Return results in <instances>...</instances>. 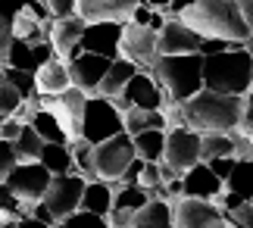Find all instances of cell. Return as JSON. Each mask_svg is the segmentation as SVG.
<instances>
[{"label":"cell","instance_id":"obj_1","mask_svg":"<svg viewBox=\"0 0 253 228\" xmlns=\"http://www.w3.org/2000/svg\"><path fill=\"white\" fill-rule=\"evenodd\" d=\"M178 22L188 25L200 38H222V41L244 44V47L250 41V28L241 19L235 0H194V3L184 6Z\"/></svg>","mask_w":253,"mask_h":228},{"label":"cell","instance_id":"obj_2","mask_svg":"<svg viewBox=\"0 0 253 228\" xmlns=\"http://www.w3.org/2000/svg\"><path fill=\"white\" fill-rule=\"evenodd\" d=\"M253 53L247 47H231L225 53L203 56V91L244 97L250 91Z\"/></svg>","mask_w":253,"mask_h":228},{"label":"cell","instance_id":"obj_3","mask_svg":"<svg viewBox=\"0 0 253 228\" xmlns=\"http://www.w3.org/2000/svg\"><path fill=\"white\" fill-rule=\"evenodd\" d=\"M150 75L157 78L169 103H184L194 94L203 91V56L184 53V56H160L153 63Z\"/></svg>","mask_w":253,"mask_h":228},{"label":"cell","instance_id":"obj_4","mask_svg":"<svg viewBox=\"0 0 253 228\" xmlns=\"http://www.w3.org/2000/svg\"><path fill=\"white\" fill-rule=\"evenodd\" d=\"M122 113L113 106V100L91 94L84 103V119H82V141L87 144H103L110 137L122 135Z\"/></svg>","mask_w":253,"mask_h":228},{"label":"cell","instance_id":"obj_5","mask_svg":"<svg viewBox=\"0 0 253 228\" xmlns=\"http://www.w3.org/2000/svg\"><path fill=\"white\" fill-rule=\"evenodd\" d=\"M50 172L44 169L41 163H19L13 172H9L6 178V187H9V194L19 200V206H22V216H28V210L32 206H38L44 200V194H47V184H50Z\"/></svg>","mask_w":253,"mask_h":228},{"label":"cell","instance_id":"obj_6","mask_svg":"<svg viewBox=\"0 0 253 228\" xmlns=\"http://www.w3.org/2000/svg\"><path fill=\"white\" fill-rule=\"evenodd\" d=\"M131 160H134V144H131V135L125 132L103 144H94V172L100 182H110V184L119 182Z\"/></svg>","mask_w":253,"mask_h":228},{"label":"cell","instance_id":"obj_7","mask_svg":"<svg viewBox=\"0 0 253 228\" xmlns=\"http://www.w3.org/2000/svg\"><path fill=\"white\" fill-rule=\"evenodd\" d=\"M84 103H87V94L79 91V88H66V91L56 94V97H41V110H47L56 122H60V128L66 132L69 141H79L82 137Z\"/></svg>","mask_w":253,"mask_h":228},{"label":"cell","instance_id":"obj_8","mask_svg":"<svg viewBox=\"0 0 253 228\" xmlns=\"http://www.w3.org/2000/svg\"><path fill=\"white\" fill-rule=\"evenodd\" d=\"M119 56L138 66V72H150L153 63L160 59L157 50V32L147 25H134L125 22L122 25V38H119Z\"/></svg>","mask_w":253,"mask_h":228},{"label":"cell","instance_id":"obj_9","mask_svg":"<svg viewBox=\"0 0 253 228\" xmlns=\"http://www.w3.org/2000/svg\"><path fill=\"white\" fill-rule=\"evenodd\" d=\"M163 166H169L175 175H184L191 166L200 163V135L191 128H166V150H163Z\"/></svg>","mask_w":253,"mask_h":228},{"label":"cell","instance_id":"obj_10","mask_svg":"<svg viewBox=\"0 0 253 228\" xmlns=\"http://www.w3.org/2000/svg\"><path fill=\"white\" fill-rule=\"evenodd\" d=\"M84 178L82 175H53L50 178V184H47V194H44V206L50 210V216L56 222H63L66 216H72V213H79V206H82V191H84Z\"/></svg>","mask_w":253,"mask_h":228},{"label":"cell","instance_id":"obj_11","mask_svg":"<svg viewBox=\"0 0 253 228\" xmlns=\"http://www.w3.org/2000/svg\"><path fill=\"white\" fill-rule=\"evenodd\" d=\"M113 106L119 113H125L128 106H134V110H163V106H169V100L150 72H134L131 82L122 88V94L113 97Z\"/></svg>","mask_w":253,"mask_h":228},{"label":"cell","instance_id":"obj_12","mask_svg":"<svg viewBox=\"0 0 253 228\" xmlns=\"http://www.w3.org/2000/svg\"><path fill=\"white\" fill-rule=\"evenodd\" d=\"M172 228H225V219L216 203L178 197L172 200Z\"/></svg>","mask_w":253,"mask_h":228},{"label":"cell","instance_id":"obj_13","mask_svg":"<svg viewBox=\"0 0 253 228\" xmlns=\"http://www.w3.org/2000/svg\"><path fill=\"white\" fill-rule=\"evenodd\" d=\"M113 59L106 56H97V53H75L72 59H66V66H69V82L72 88H79V91H84L87 97L97 94V85L103 82L106 69H110Z\"/></svg>","mask_w":253,"mask_h":228},{"label":"cell","instance_id":"obj_14","mask_svg":"<svg viewBox=\"0 0 253 228\" xmlns=\"http://www.w3.org/2000/svg\"><path fill=\"white\" fill-rule=\"evenodd\" d=\"M141 0H75V16L82 22H119L125 25Z\"/></svg>","mask_w":253,"mask_h":228},{"label":"cell","instance_id":"obj_15","mask_svg":"<svg viewBox=\"0 0 253 228\" xmlns=\"http://www.w3.org/2000/svg\"><path fill=\"white\" fill-rule=\"evenodd\" d=\"M250 200H253V160H235V169L225 178V187L212 203L219 210H231V206Z\"/></svg>","mask_w":253,"mask_h":228},{"label":"cell","instance_id":"obj_16","mask_svg":"<svg viewBox=\"0 0 253 228\" xmlns=\"http://www.w3.org/2000/svg\"><path fill=\"white\" fill-rule=\"evenodd\" d=\"M82 32H84V22L79 16H60V19H50L47 25V41L53 47V56L60 59H72L75 53H82Z\"/></svg>","mask_w":253,"mask_h":228},{"label":"cell","instance_id":"obj_17","mask_svg":"<svg viewBox=\"0 0 253 228\" xmlns=\"http://www.w3.org/2000/svg\"><path fill=\"white\" fill-rule=\"evenodd\" d=\"M119 38H122V25L119 22H87L84 32H82L79 47L84 53L116 59L119 56Z\"/></svg>","mask_w":253,"mask_h":228},{"label":"cell","instance_id":"obj_18","mask_svg":"<svg viewBox=\"0 0 253 228\" xmlns=\"http://www.w3.org/2000/svg\"><path fill=\"white\" fill-rule=\"evenodd\" d=\"M200 35H194L188 25H181L178 19H166V25L157 32V50L160 56H184L200 50Z\"/></svg>","mask_w":253,"mask_h":228},{"label":"cell","instance_id":"obj_19","mask_svg":"<svg viewBox=\"0 0 253 228\" xmlns=\"http://www.w3.org/2000/svg\"><path fill=\"white\" fill-rule=\"evenodd\" d=\"M222 187L225 184L212 175V169L207 163L191 166V169L181 175V197H191V200H210L212 203L222 194Z\"/></svg>","mask_w":253,"mask_h":228},{"label":"cell","instance_id":"obj_20","mask_svg":"<svg viewBox=\"0 0 253 228\" xmlns=\"http://www.w3.org/2000/svg\"><path fill=\"white\" fill-rule=\"evenodd\" d=\"M66 88H72L66 59L53 56V59H47L44 66H38V72H35V94L38 97H56V94H63Z\"/></svg>","mask_w":253,"mask_h":228},{"label":"cell","instance_id":"obj_21","mask_svg":"<svg viewBox=\"0 0 253 228\" xmlns=\"http://www.w3.org/2000/svg\"><path fill=\"white\" fill-rule=\"evenodd\" d=\"M138 72V66L128 63V59H122V56H116L110 69H106V75H103V82L97 85V97H106V100H113V97H119L122 94V88L131 82V75Z\"/></svg>","mask_w":253,"mask_h":228},{"label":"cell","instance_id":"obj_22","mask_svg":"<svg viewBox=\"0 0 253 228\" xmlns=\"http://www.w3.org/2000/svg\"><path fill=\"white\" fill-rule=\"evenodd\" d=\"M79 210L94 213V216H106V213L113 210V184L110 182H100V178L87 182L84 191H82V206H79Z\"/></svg>","mask_w":253,"mask_h":228},{"label":"cell","instance_id":"obj_23","mask_svg":"<svg viewBox=\"0 0 253 228\" xmlns=\"http://www.w3.org/2000/svg\"><path fill=\"white\" fill-rule=\"evenodd\" d=\"M131 228H172V203L169 200H147L131 216Z\"/></svg>","mask_w":253,"mask_h":228},{"label":"cell","instance_id":"obj_24","mask_svg":"<svg viewBox=\"0 0 253 228\" xmlns=\"http://www.w3.org/2000/svg\"><path fill=\"white\" fill-rule=\"evenodd\" d=\"M122 128L131 137L141 132H150V128H163L166 132V116H163V110H134V106H128L122 113Z\"/></svg>","mask_w":253,"mask_h":228},{"label":"cell","instance_id":"obj_25","mask_svg":"<svg viewBox=\"0 0 253 228\" xmlns=\"http://www.w3.org/2000/svg\"><path fill=\"white\" fill-rule=\"evenodd\" d=\"M134 144V156L144 163H160L163 150H166V132L163 128H150V132H141L131 137Z\"/></svg>","mask_w":253,"mask_h":228},{"label":"cell","instance_id":"obj_26","mask_svg":"<svg viewBox=\"0 0 253 228\" xmlns=\"http://www.w3.org/2000/svg\"><path fill=\"white\" fill-rule=\"evenodd\" d=\"M219 156H235V135L231 132L200 135V163L219 160Z\"/></svg>","mask_w":253,"mask_h":228},{"label":"cell","instance_id":"obj_27","mask_svg":"<svg viewBox=\"0 0 253 228\" xmlns=\"http://www.w3.org/2000/svg\"><path fill=\"white\" fill-rule=\"evenodd\" d=\"M38 163H41L50 175H69L72 172V150H69V144H44Z\"/></svg>","mask_w":253,"mask_h":228},{"label":"cell","instance_id":"obj_28","mask_svg":"<svg viewBox=\"0 0 253 228\" xmlns=\"http://www.w3.org/2000/svg\"><path fill=\"white\" fill-rule=\"evenodd\" d=\"M150 197L141 184H122V182H113V210H131L138 213Z\"/></svg>","mask_w":253,"mask_h":228},{"label":"cell","instance_id":"obj_29","mask_svg":"<svg viewBox=\"0 0 253 228\" xmlns=\"http://www.w3.org/2000/svg\"><path fill=\"white\" fill-rule=\"evenodd\" d=\"M28 125L35 128V135L41 137L44 144H69V137H66V132L60 128V122H56V119L47 113V110H38Z\"/></svg>","mask_w":253,"mask_h":228},{"label":"cell","instance_id":"obj_30","mask_svg":"<svg viewBox=\"0 0 253 228\" xmlns=\"http://www.w3.org/2000/svg\"><path fill=\"white\" fill-rule=\"evenodd\" d=\"M41 147H44V141L35 135L32 125H25L22 132H19V137L13 141V153H16L19 163H38V156H41Z\"/></svg>","mask_w":253,"mask_h":228},{"label":"cell","instance_id":"obj_31","mask_svg":"<svg viewBox=\"0 0 253 228\" xmlns=\"http://www.w3.org/2000/svg\"><path fill=\"white\" fill-rule=\"evenodd\" d=\"M6 66H13V69H22V72H38V63H35V50H32V44H25V41H16L13 38V44H9V56H6Z\"/></svg>","mask_w":253,"mask_h":228},{"label":"cell","instance_id":"obj_32","mask_svg":"<svg viewBox=\"0 0 253 228\" xmlns=\"http://www.w3.org/2000/svg\"><path fill=\"white\" fill-rule=\"evenodd\" d=\"M25 97L16 91L13 85H6V82H0V122H6V119H13V113L22 106Z\"/></svg>","mask_w":253,"mask_h":228},{"label":"cell","instance_id":"obj_33","mask_svg":"<svg viewBox=\"0 0 253 228\" xmlns=\"http://www.w3.org/2000/svg\"><path fill=\"white\" fill-rule=\"evenodd\" d=\"M53 228H106V216H94V213H72V216H66L63 222H56Z\"/></svg>","mask_w":253,"mask_h":228},{"label":"cell","instance_id":"obj_34","mask_svg":"<svg viewBox=\"0 0 253 228\" xmlns=\"http://www.w3.org/2000/svg\"><path fill=\"white\" fill-rule=\"evenodd\" d=\"M3 82L13 85L22 97H32V94H35V75H32V72H22V69L6 66V69H3Z\"/></svg>","mask_w":253,"mask_h":228},{"label":"cell","instance_id":"obj_35","mask_svg":"<svg viewBox=\"0 0 253 228\" xmlns=\"http://www.w3.org/2000/svg\"><path fill=\"white\" fill-rule=\"evenodd\" d=\"M228 222H235L238 228H253V203H238L231 210H222Z\"/></svg>","mask_w":253,"mask_h":228},{"label":"cell","instance_id":"obj_36","mask_svg":"<svg viewBox=\"0 0 253 228\" xmlns=\"http://www.w3.org/2000/svg\"><path fill=\"white\" fill-rule=\"evenodd\" d=\"M16 166H19V160H16V153H13V144L0 141V182H6L9 172H13Z\"/></svg>","mask_w":253,"mask_h":228},{"label":"cell","instance_id":"obj_37","mask_svg":"<svg viewBox=\"0 0 253 228\" xmlns=\"http://www.w3.org/2000/svg\"><path fill=\"white\" fill-rule=\"evenodd\" d=\"M231 47H244V44H231V41H222V38H203L200 41V56H216V53H225Z\"/></svg>","mask_w":253,"mask_h":228},{"label":"cell","instance_id":"obj_38","mask_svg":"<svg viewBox=\"0 0 253 228\" xmlns=\"http://www.w3.org/2000/svg\"><path fill=\"white\" fill-rule=\"evenodd\" d=\"M207 166L212 169V175H216L219 182L225 184V178L231 175V169H235V156H219V160H210Z\"/></svg>","mask_w":253,"mask_h":228},{"label":"cell","instance_id":"obj_39","mask_svg":"<svg viewBox=\"0 0 253 228\" xmlns=\"http://www.w3.org/2000/svg\"><path fill=\"white\" fill-rule=\"evenodd\" d=\"M47 13H50L53 19L60 16H75V0H44Z\"/></svg>","mask_w":253,"mask_h":228},{"label":"cell","instance_id":"obj_40","mask_svg":"<svg viewBox=\"0 0 253 228\" xmlns=\"http://www.w3.org/2000/svg\"><path fill=\"white\" fill-rule=\"evenodd\" d=\"M0 213H13V216H22V206L13 194H9V187L0 182Z\"/></svg>","mask_w":253,"mask_h":228},{"label":"cell","instance_id":"obj_41","mask_svg":"<svg viewBox=\"0 0 253 228\" xmlns=\"http://www.w3.org/2000/svg\"><path fill=\"white\" fill-rule=\"evenodd\" d=\"M131 210H110L106 213V228H131Z\"/></svg>","mask_w":253,"mask_h":228},{"label":"cell","instance_id":"obj_42","mask_svg":"<svg viewBox=\"0 0 253 228\" xmlns=\"http://www.w3.org/2000/svg\"><path fill=\"white\" fill-rule=\"evenodd\" d=\"M22 3H25V0H0V22H3V25H13V19L19 16Z\"/></svg>","mask_w":253,"mask_h":228},{"label":"cell","instance_id":"obj_43","mask_svg":"<svg viewBox=\"0 0 253 228\" xmlns=\"http://www.w3.org/2000/svg\"><path fill=\"white\" fill-rule=\"evenodd\" d=\"M235 135H241V137H247V141H253V110H250V106H244V113H241V119H238Z\"/></svg>","mask_w":253,"mask_h":228},{"label":"cell","instance_id":"obj_44","mask_svg":"<svg viewBox=\"0 0 253 228\" xmlns=\"http://www.w3.org/2000/svg\"><path fill=\"white\" fill-rule=\"evenodd\" d=\"M22 128H25V125L19 122V119H6V122H0V141H9V144H13Z\"/></svg>","mask_w":253,"mask_h":228},{"label":"cell","instance_id":"obj_45","mask_svg":"<svg viewBox=\"0 0 253 228\" xmlns=\"http://www.w3.org/2000/svg\"><path fill=\"white\" fill-rule=\"evenodd\" d=\"M9 44H13V32H9V25H3V22H0V69H6Z\"/></svg>","mask_w":253,"mask_h":228},{"label":"cell","instance_id":"obj_46","mask_svg":"<svg viewBox=\"0 0 253 228\" xmlns=\"http://www.w3.org/2000/svg\"><path fill=\"white\" fill-rule=\"evenodd\" d=\"M231 135H235V132H231ZM235 160H253V141L235 135Z\"/></svg>","mask_w":253,"mask_h":228},{"label":"cell","instance_id":"obj_47","mask_svg":"<svg viewBox=\"0 0 253 228\" xmlns=\"http://www.w3.org/2000/svg\"><path fill=\"white\" fill-rule=\"evenodd\" d=\"M235 6H238L241 19H244V22H247L250 35H253V0H235Z\"/></svg>","mask_w":253,"mask_h":228},{"label":"cell","instance_id":"obj_48","mask_svg":"<svg viewBox=\"0 0 253 228\" xmlns=\"http://www.w3.org/2000/svg\"><path fill=\"white\" fill-rule=\"evenodd\" d=\"M19 228H50V225H44V222H38L35 216H22L19 219Z\"/></svg>","mask_w":253,"mask_h":228},{"label":"cell","instance_id":"obj_49","mask_svg":"<svg viewBox=\"0 0 253 228\" xmlns=\"http://www.w3.org/2000/svg\"><path fill=\"white\" fill-rule=\"evenodd\" d=\"M141 3H147V6H153V9H166L169 0H141Z\"/></svg>","mask_w":253,"mask_h":228},{"label":"cell","instance_id":"obj_50","mask_svg":"<svg viewBox=\"0 0 253 228\" xmlns=\"http://www.w3.org/2000/svg\"><path fill=\"white\" fill-rule=\"evenodd\" d=\"M244 103H247L250 110H253V91H247V94H244Z\"/></svg>","mask_w":253,"mask_h":228},{"label":"cell","instance_id":"obj_51","mask_svg":"<svg viewBox=\"0 0 253 228\" xmlns=\"http://www.w3.org/2000/svg\"><path fill=\"white\" fill-rule=\"evenodd\" d=\"M250 91H253V69H250Z\"/></svg>","mask_w":253,"mask_h":228},{"label":"cell","instance_id":"obj_52","mask_svg":"<svg viewBox=\"0 0 253 228\" xmlns=\"http://www.w3.org/2000/svg\"><path fill=\"white\" fill-rule=\"evenodd\" d=\"M191 3H194V0H191Z\"/></svg>","mask_w":253,"mask_h":228},{"label":"cell","instance_id":"obj_53","mask_svg":"<svg viewBox=\"0 0 253 228\" xmlns=\"http://www.w3.org/2000/svg\"><path fill=\"white\" fill-rule=\"evenodd\" d=\"M250 203H253V200H250Z\"/></svg>","mask_w":253,"mask_h":228}]
</instances>
